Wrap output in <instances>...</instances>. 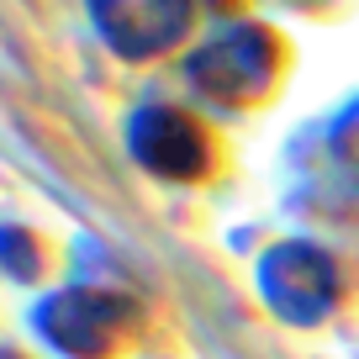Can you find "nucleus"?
I'll use <instances>...</instances> for the list:
<instances>
[{
	"label": "nucleus",
	"instance_id": "f257e3e1",
	"mask_svg": "<svg viewBox=\"0 0 359 359\" xmlns=\"http://www.w3.org/2000/svg\"><path fill=\"white\" fill-rule=\"evenodd\" d=\"M275 69H280V48L264 27H238L222 32L217 43H206L191 58V79L201 95L222 106H248L259 101L269 85H275Z\"/></svg>",
	"mask_w": 359,
	"mask_h": 359
},
{
	"label": "nucleus",
	"instance_id": "f03ea898",
	"mask_svg": "<svg viewBox=\"0 0 359 359\" xmlns=\"http://www.w3.org/2000/svg\"><path fill=\"white\" fill-rule=\"evenodd\" d=\"M101 37L122 58H158L191 32V0H90Z\"/></svg>",
	"mask_w": 359,
	"mask_h": 359
},
{
	"label": "nucleus",
	"instance_id": "7ed1b4c3",
	"mask_svg": "<svg viewBox=\"0 0 359 359\" xmlns=\"http://www.w3.org/2000/svg\"><path fill=\"white\" fill-rule=\"evenodd\" d=\"M133 154L143 158V169L164 180H196L212 164V137L201 133V122L175 106H148L133 116Z\"/></svg>",
	"mask_w": 359,
	"mask_h": 359
},
{
	"label": "nucleus",
	"instance_id": "20e7f679",
	"mask_svg": "<svg viewBox=\"0 0 359 359\" xmlns=\"http://www.w3.org/2000/svg\"><path fill=\"white\" fill-rule=\"evenodd\" d=\"M333 264H327L317 248L306 243H285L269 254L264 264V291L269 302L280 306L285 317H302V323H312V317H323L327 306H333Z\"/></svg>",
	"mask_w": 359,
	"mask_h": 359
},
{
	"label": "nucleus",
	"instance_id": "39448f33",
	"mask_svg": "<svg viewBox=\"0 0 359 359\" xmlns=\"http://www.w3.org/2000/svg\"><path fill=\"white\" fill-rule=\"evenodd\" d=\"M344 154L354 158V169H359V111L348 116V133H344Z\"/></svg>",
	"mask_w": 359,
	"mask_h": 359
}]
</instances>
